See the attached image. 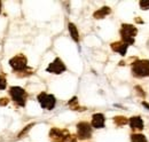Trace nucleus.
I'll return each instance as SVG.
<instances>
[{"instance_id":"16","label":"nucleus","mask_w":149,"mask_h":142,"mask_svg":"<svg viewBox=\"0 0 149 142\" xmlns=\"http://www.w3.org/2000/svg\"><path fill=\"white\" fill-rule=\"evenodd\" d=\"M35 73V70L32 69V68H30V67H26L24 70L19 71V72H16L15 74H16V77H19V78H26V77H30V76H32Z\"/></svg>"},{"instance_id":"17","label":"nucleus","mask_w":149,"mask_h":142,"mask_svg":"<svg viewBox=\"0 0 149 142\" xmlns=\"http://www.w3.org/2000/svg\"><path fill=\"white\" fill-rule=\"evenodd\" d=\"M131 142H148V140L141 133H132L131 134Z\"/></svg>"},{"instance_id":"7","label":"nucleus","mask_w":149,"mask_h":142,"mask_svg":"<svg viewBox=\"0 0 149 142\" xmlns=\"http://www.w3.org/2000/svg\"><path fill=\"white\" fill-rule=\"evenodd\" d=\"M65 71H67V67L60 57H55V60L53 62H51L48 64V67L46 68V72H49L53 74H61Z\"/></svg>"},{"instance_id":"14","label":"nucleus","mask_w":149,"mask_h":142,"mask_svg":"<svg viewBox=\"0 0 149 142\" xmlns=\"http://www.w3.org/2000/svg\"><path fill=\"white\" fill-rule=\"evenodd\" d=\"M68 30H69V33L71 36L72 40H74V42L78 44V42H79V31H78L77 26L74 25V23L69 22V23H68Z\"/></svg>"},{"instance_id":"24","label":"nucleus","mask_w":149,"mask_h":142,"mask_svg":"<svg viewBox=\"0 0 149 142\" xmlns=\"http://www.w3.org/2000/svg\"><path fill=\"white\" fill-rule=\"evenodd\" d=\"M141 104H142L143 106H146V108H147V109L149 110V103H147L146 101H142V102H141Z\"/></svg>"},{"instance_id":"26","label":"nucleus","mask_w":149,"mask_h":142,"mask_svg":"<svg viewBox=\"0 0 149 142\" xmlns=\"http://www.w3.org/2000/svg\"><path fill=\"white\" fill-rule=\"evenodd\" d=\"M1 10H2V2L0 1V14H1Z\"/></svg>"},{"instance_id":"12","label":"nucleus","mask_w":149,"mask_h":142,"mask_svg":"<svg viewBox=\"0 0 149 142\" xmlns=\"http://www.w3.org/2000/svg\"><path fill=\"white\" fill-rule=\"evenodd\" d=\"M109 14H111V8L108 6H103L101 8H99L97 10H95L93 13V17L95 19H102L106 16H108Z\"/></svg>"},{"instance_id":"13","label":"nucleus","mask_w":149,"mask_h":142,"mask_svg":"<svg viewBox=\"0 0 149 142\" xmlns=\"http://www.w3.org/2000/svg\"><path fill=\"white\" fill-rule=\"evenodd\" d=\"M68 106L70 108V110H72V111H78V112H80V111H85V110H86L85 106H81L80 104H79V102H78V97H77V96L71 97V99L68 101Z\"/></svg>"},{"instance_id":"22","label":"nucleus","mask_w":149,"mask_h":142,"mask_svg":"<svg viewBox=\"0 0 149 142\" xmlns=\"http://www.w3.org/2000/svg\"><path fill=\"white\" fill-rule=\"evenodd\" d=\"M134 90L136 92V94L139 95V96H141V97H146V93H145V90H142V88H141V86H135L134 87Z\"/></svg>"},{"instance_id":"20","label":"nucleus","mask_w":149,"mask_h":142,"mask_svg":"<svg viewBox=\"0 0 149 142\" xmlns=\"http://www.w3.org/2000/svg\"><path fill=\"white\" fill-rule=\"evenodd\" d=\"M139 6L142 10H149V0H141L139 1Z\"/></svg>"},{"instance_id":"6","label":"nucleus","mask_w":149,"mask_h":142,"mask_svg":"<svg viewBox=\"0 0 149 142\" xmlns=\"http://www.w3.org/2000/svg\"><path fill=\"white\" fill-rule=\"evenodd\" d=\"M8 64L13 69V71L16 73V72L24 70L28 67V58L24 54H16L8 61Z\"/></svg>"},{"instance_id":"18","label":"nucleus","mask_w":149,"mask_h":142,"mask_svg":"<svg viewBox=\"0 0 149 142\" xmlns=\"http://www.w3.org/2000/svg\"><path fill=\"white\" fill-rule=\"evenodd\" d=\"M35 125H36V123H31V124H28L26 126H25V127H24V128H23V129H22V131H21V132H19V134H17V138H19V139H21V138L25 136V135L28 134V132H29V131H30V129H31V128H32Z\"/></svg>"},{"instance_id":"1","label":"nucleus","mask_w":149,"mask_h":142,"mask_svg":"<svg viewBox=\"0 0 149 142\" xmlns=\"http://www.w3.org/2000/svg\"><path fill=\"white\" fill-rule=\"evenodd\" d=\"M9 96L12 97V100L14 101V103L17 106L24 108L26 104V100H28V92L24 88H22L21 86H12L8 89Z\"/></svg>"},{"instance_id":"5","label":"nucleus","mask_w":149,"mask_h":142,"mask_svg":"<svg viewBox=\"0 0 149 142\" xmlns=\"http://www.w3.org/2000/svg\"><path fill=\"white\" fill-rule=\"evenodd\" d=\"M37 101L40 106L45 110H53L56 106V97L53 94H48L46 92H41L37 95Z\"/></svg>"},{"instance_id":"15","label":"nucleus","mask_w":149,"mask_h":142,"mask_svg":"<svg viewBox=\"0 0 149 142\" xmlns=\"http://www.w3.org/2000/svg\"><path fill=\"white\" fill-rule=\"evenodd\" d=\"M112 122L117 127H122V126H125V125L129 124V119L124 116H115L112 118Z\"/></svg>"},{"instance_id":"25","label":"nucleus","mask_w":149,"mask_h":142,"mask_svg":"<svg viewBox=\"0 0 149 142\" xmlns=\"http://www.w3.org/2000/svg\"><path fill=\"white\" fill-rule=\"evenodd\" d=\"M135 22H136V23H143V21H142V19H140L139 17L135 18Z\"/></svg>"},{"instance_id":"9","label":"nucleus","mask_w":149,"mask_h":142,"mask_svg":"<svg viewBox=\"0 0 149 142\" xmlns=\"http://www.w3.org/2000/svg\"><path fill=\"white\" fill-rule=\"evenodd\" d=\"M129 125H130L131 129L133 131V133L136 132H141L145 127H143V120L140 116H133L129 119Z\"/></svg>"},{"instance_id":"23","label":"nucleus","mask_w":149,"mask_h":142,"mask_svg":"<svg viewBox=\"0 0 149 142\" xmlns=\"http://www.w3.org/2000/svg\"><path fill=\"white\" fill-rule=\"evenodd\" d=\"M8 103H9L8 97H0V106H8Z\"/></svg>"},{"instance_id":"2","label":"nucleus","mask_w":149,"mask_h":142,"mask_svg":"<svg viewBox=\"0 0 149 142\" xmlns=\"http://www.w3.org/2000/svg\"><path fill=\"white\" fill-rule=\"evenodd\" d=\"M138 33V28L133 24H129V23H123L119 30V35L122 38V41L127 44L129 46L134 44V39L135 36Z\"/></svg>"},{"instance_id":"19","label":"nucleus","mask_w":149,"mask_h":142,"mask_svg":"<svg viewBox=\"0 0 149 142\" xmlns=\"http://www.w3.org/2000/svg\"><path fill=\"white\" fill-rule=\"evenodd\" d=\"M7 88V79L5 74H0V90Z\"/></svg>"},{"instance_id":"3","label":"nucleus","mask_w":149,"mask_h":142,"mask_svg":"<svg viewBox=\"0 0 149 142\" xmlns=\"http://www.w3.org/2000/svg\"><path fill=\"white\" fill-rule=\"evenodd\" d=\"M132 76L135 78L149 77V60H136L132 63Z\"/></svg>"},{"instance_id":"21","label":"nucleus","mask_w":149,"mask_h":142,"mask_svg":"<svg viewBox=\"0 0 149 142\" xmlns=\"http://www.w3.org/2000/svg\"><path fill=\"white\" fill-rule=\"evenodd\" d=\"M77 135H74V134H68L63 140L62 142H77Z\"/></svg>"},{"instance_id":"4","label":"nucleus","mask_w":149,"mask_h":142,"mask_svg":"<svg viewBox=\"0 0 149 142\" xmlns=\"http://www.w3.org/2000/svg\"><path fill=\"white\" fill-rule=\"evenodd\" d=\"M77 139L80 141H85V140H90L92 138L93 134V127L88 122H79L77 126Z\"/></svg>"},{"instance_id":"10","label":"nucleus","mask_w":149,"mask_h":142,"mask_svg":"<svg viewBox=\"0 0 149 142\" xmlns=\"http://www.w3.org/2000/svg\"><path fill=\"white\" fill-rule=\"evenodd\" d=\"M91 125L93 128L96 129H101L104 127L106 125V117L103 113L101 112H97V113H94L92 116V120H91Z\"/></svg>"},{"instance_id":"8","label":"nucleus","mask_w":149,"mask_h":142,"mask_svg":"<svg viewBox=\"0 0 149 142\" xmlns=\"http://www.w3.org/2000/svg\"><path fill=\"white\" fill-rule=\"evenodd\" d=\"M70 134V132L67 128H58V127H52L49 129L48 136L52 142H62V140Z\"/></svg>"},{"instance_id":"11","label":"nucleus","mask_w":149,"mask_h":142,"mask_svg":"<svg viewBox=\"0 0 149 142\" xmlns=\"http://www.w3.org/2000/svg\"><path fill=\"white\" fill-rule=\"evenodd\" d=\"M110 48H111L115 53H118L120 54L122 56H125L126 53H127V49H129V45L125 44V42H123L122 40H119V41H113V42H111L110 44Z\"/></svg>"}]
</instances>
